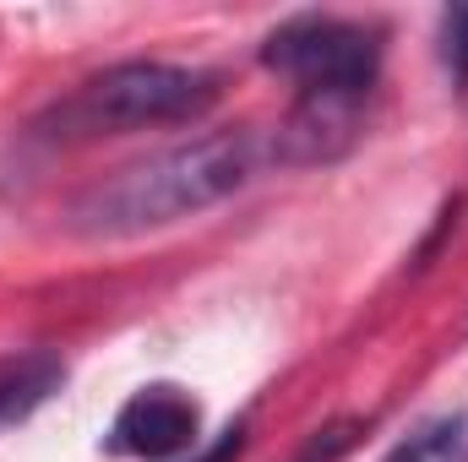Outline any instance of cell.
I'll list each match as a JSON object with an SVG mask.
<instances>
[{"instance_id":"obj_1","label":"cell","mask_w":468,"mask_h":462,"mask_svg":"<svg viewBox=\"0 0 468 462\" xmlns=\"http://www.w3.org/2000/svg\"><path fill=\"white\" fill-rule=\"evenodd\" d=\"M267 163H278L272 131L261 125L207 131V136L158 147L115 174L93 180L88 191H77L66 207V229L82 239H136V234L169 229L180 218H197L229 202Z\"/></svg>"},{"instance_id":"obj_2","label":"cell","mask_w":468,"mask_h":462,"mask_svg":"<svg viewBox=\"0 0 468 462\" xmlns=\"http://www.w3.org/2000/svg\"><path fill=\"white\" fill-rule=\"evenodd\" d=\"M218 104V77L197 66H169V60H120L71 88L60 104H49L33 120V136L44 142H99L125 131H153V125H180Z\"/></svg>"},{"instance_id":"obj_3","label":"cell","mask_w":468,"mask_h":462,"mask_svg":"<svg viewBox=\"0 0 468 462\" xmlns=\"http://www.w3.org/2000/svg\"><path fill=\"white\" fill-rule=\"evenodd\" d=\"M261 66L294 82V99H338L365 104L381 77V27L354 16H289L267 33Z\"/></svg>"},{"instance_id":"obj_4","label":"cell","mask_w":468,"mask_h":462,"mask_svg":"<svg viewBox=\"0 0 468 462\" xmlns=\"http://www.w3.org/2000/svg\"><path fill=\"white\" fill-rule=\"evenodd\" d=\"M197 430H202V408L186 386H169V381H153L142 386L110 425V446L120 457H180L197 446Z\"/></svg>"},{"instance_id":"obj_5","label":"cell","mask_w":468,"mask_h":462,"mask_svg":"<svg viewBox=\"0 0 468 462\" xmlns=\"http://www.w3.org/2000/svg\"><path fill=\"white\" fill-rule=\"evenodd\" d=\"M66 381V364L55 353H16V359H0V430L27 419L55 386Z\"/></svg>"},{"instance_id":"obj_6","label":"cell","mask_w":468,"mask_h":462,"mask_svg":"<svg viewBox=\"0 0 468 462\" xmlns=\"http://www.w3.org/2000/svg\"><path fill=\"white\" fill-rule=\"evenodd\" d=\"M381 462H468V419L463 414H436L414 425Z\"/></svg>"},{"instance_id":"obj_7","label":"cell","mask_w":468,"mask_h":462,"mask_svg":"<svg viewBox=\"0 0 468 462\" xmlns=\"http://www.w3.org/2000/svg\"><path fill=\"white\" fill-rule=\"evenodd\" d=\"M436 44H441V66L452 71V82L468 88V5H447L441 11Z\"/></svg>"},{"instance_id":"obj_8","label":"cell","mask_w":468,"mask_h":462,"mask_svg":"<svg viewBox=\"0 0 468 462\" xmlns=\"http://www.w3.org/2000/svg\"><path fill=\"white\" fill-rule=\"evenodd\" d=\"M239 452H245V430H224V436H218V441H213L197 462H234Z\"/></svg>"}]
</instances>
